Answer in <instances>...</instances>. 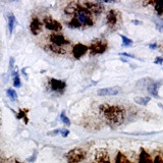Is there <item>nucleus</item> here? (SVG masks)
Returning <instances> with one entry per match:
<instances>
[{
    "label": "nucleus",
    "instance_id": "1",
    "mask_svg": "<svg viewBox=\"0 0 163 163\" xmlns=\"http://www.w3.org/2000/svg\"><path fill=\"white\" fill-rule=\"evenodd\" d=\"M99 111L102 115L106 118L109 124L118 126L124 119L126 111L124 107L119 105H108V104H103L99 107Z\"/></svg>",
    "mask_w": 163,
    "mask_h": 163
},
{
    "label": "nucleus",
    "instance_id": "2",
    "mask_svg": "<svg viewBox=\"0 0 163 163\" xmlns=\"http://www.w3.org/2000/svg\"><path fill=\"white\" fill-rule=\"evenodd\" d=\"M94 16L89 10L81 3L79 11L72 20L67 22V26L72 29H86L94 26Z\"/></svg>",
    "mask_w": 163,
    "mask_h": 163
},
{
    "label": "nucleus",
    "instance_id": "3",
    "mask_svg": "<svg viewBox=\"0 0 163 163\" xmlns=\"http://www.w3.org/2000/svg\"><path fill=\"white\" fill-rule=\"evenodd\" d=\"M87 156V152L82 148H74L66 153L67 163H81Z\"/></svg>",
    "mask_w": 163,
    "mask_h": 163
},
{
    "label": "nucleus",
    "instance_id": "4",
    "mask_svg": "<svg viewBox=\"0 0 163 163\" xmlns=\"http://www.w3.org/2000/svg\"><path fill=\"white\" fill-rule=\"evenodd\" d=\"M107 48H108V43H107L106 40H104V39L94 40V41L91 43V45L89 46L90 54H91L92 56L103 54L104 52L107 50Z\"/></svg>",
    "mask_w": 163,
    "mask_h": 163
},
{
    "label": "nucleus",
    "instance_id": "5",
    "mask_svg": "<svg viewBox=\"0 0 163 163\" xmlns=\"http://www.w3.org/2000/svg\"><path fill=\"white\" fill-rule=\"evenodd\" d=\"M42 22H43V26L49 31H52V32H54V33H59L62 31L61 24L51 16H45L44 18H43Z\"/></svg>",
    "mask_w": 163,
    "mask_h": 163
},
{
    "label": "nucleus",
    "instance_id": "6",
    "mask_svg": "<svg viewBox=\"0 0 163 163\" xmlns=\"http://www.w3.org/2000/svg\"><path fill=\"white\" fill-rule=\"evenodd\" d=\"M49 41L51 42V44H54L56 46H59V47H64V46L70 44V41L67 38H65L64 35L61 34V33H52V34H50Z\"/></svg>",
    "mask_w": 163,
    "mask_h": 163
},
{
    "label": "nucleus",
    "instance_id": "7",
    "mask_svg": "<svg viewBox=\"0 0 163 163\" xmlns=\"http://www.w3.org/2000/svg\"><path fill=\"white\" fill-rule=\"evenodd\" d=\"M48 85H49V88L51 91L60 93V94H62L66 89V82L62 81V80L54 79V78H51L48 81Z\"/></svg>",
    "mask_w": 163,
    "mask_h": 163
},
{
    "label": "nucleus",
    "instance_id": "8",
    "mask_svg": "<svg viewBox=\"0 0 163 163\" xmlns=\"http://www.w3.org/2000/svg\"><path fill=\"white\" fill-rule=\"evenodd\" d=\"M119 20H120V14H119L118 11H116L115 9H110L108 12H107L106 22L109 29L115 30L117 25H118Z\"/></svg>",
    "mask_w": 163,
    "mask_h": 163
},
{
    "label": "nucleus",
    "instance_id": "9",
    "mask_svg": "<svg viewBox=\"0 0 163 163\" xmlns=\"http://www.w3.org/2000/svg\"><path fill=\"white\" fill-rule=\"evenodd\" d=\"M82 4L84 5L92 14L98 15L103 12L104 10V5L101 2H99V1L98 2H95V1H86V2H83Z\"/></svg>",
    "mask_w": 163,
    "mask_h": 163
},
{
    "label": "nucleus",
    "instance_id": "10",
    "mask_svg": "<svg viewBox=\"0 0 163 163\" xmlns=\"http://www.w3.org/2000/svg\"><path fill=\"white\" fill-rule=\"evenodd\" d=\"M30 30L34 36H37L43 30V22L37 16H33L30 24Z\"/></svg>",
    "mask_w": 163,
    "mask_h": 163
},
{
    "label": "nucleus",
    "instance_id": "11",
    "mask_svg": "<svg viewBox=\"0 0 163 163\" xmlns=\"http://www.w3.org/2000/svg\"><path fill=\"white\" fill-rule=\"evenodd\" d=\"M88 50H89L88 46H86L85 44H82V43H78L72 48V55H74L76 59H80L86 54Z\"/></svg>",
    "mask_w": 163,
    "mask_h": 163
},
{
    "label": "nucleus",
    "instance_id": "12",
    "mask_svg": "<svg viewBox=\"0 0 163 163\" xmlns=\"http://www.w3.org/2000/svg\"><path fill=\"white\" fill-rule=\"evenodd\" d=\"M121 91L119 87H109V88H103V89H99L97 91V94L99 96L105 97V96H115Z\"/></svg>",
    "mask_w": 163,
    "mask_h": 163
},
{
    "label": "nucleus",
    "instance_id": "13",
    "mask_svg": "<svg viewBox=\"0 0 163 163\" xmlns=\"http://www.w3.org/2000/svg\"><path fill=\"white\" fill-rule=\"evenodd\" d=\"M163 82L162 81H152L150 84L147 87V91L149 92V94L151 96L155 97V98H159V94H158V90L161 86H162Z\"/></svg>",
    "mask_w": 163,
    "mask_h": 163
},
{
    "label": "nucleus",
    "instance_id": "14",
    "mask_svg": "<svg viewBox=\"0 0 163 163\" xmlns=\"http://www.w3.org/2000/svg\"><path fill=\"white\" fill-rule=\"evenodd\" d=\"M80 7H81V3L80 2H76V1H72V2H69L68 4L65 6L64 8V13L69 16H74L77 14L78 11H79Z\"/></svg>",
    "mask_w": 163,
    "mask_h": 163
},
{
    "label": "nucleus",
    "instance_id": "15",
    "mask_svg": "<svg viewBox=\"0 0 163 163\" xmlns=\"http://www.w3.org/2000/svg\"><path fill=\"white\" fill-rule=\"evenodd\" d=\"M94 163H111L109 160V156L107 151L103 150H97L95 154V162Z\"/></svg>",
    "mask_w": 163,
    "mask_h": 163
},
{
    "label": "nucleus",
    "instance_id": "16",
    "mask_svg": "<svg viewBox=\"0 0 163 163\" xmlns=\"http://www.w3.org/2000/svg\"><path fill=\"white\" fill-rule=\"evenodd\" d=\"M46 48H47L49 51L53 52V53L58 54V55H63V54L66 53V50L64 49V47H59V46H56V45H54V44L47 45Z\"/></svg>",
    "mask_w": 163,
    "mask_h": 163
},
{
    "label": "nucleus",
    "instance_id": "17",
    "mask_svg": "<svg viewBox=\"0 0 163 163\" xmlns=\"http://www.w3.org/2000/svg\"><path fill=\"white\" fill-rule=\"evenodd\" d=\"M139 163H153L151 156L144 149H141V153L139 155Z\"/></svg>",
    "mask_w": 163,
    "mask_h": 163
},
{
    "label": "nucleus",
    "instance_id": "18",
    "mask_svg": "<svg viewBox=\"0 0 163 163\" xmlns=\"http://www.w3.org/2000/svg\"><path fill=\"white\" fill-rule=\"evenodd\" d=\"M28 112H29V110H28V109H20V111L15 114V116H16L17 119H20V120H22L25 124H28V122H29V118H28Z\"/></svg>",
    "mask_w": 163,
    "mask_h": 163
},
{
    "label": "nucleus",
    "instance_id": "19",
    "mask_svg": "<svg viewBox=\"0 0 163 163\" xmlns=\"http://www.w3.org/2000/svg\"><path fill=\"white\" fill-rule=\"evenodd\" d=\"M152 4L154 5L156 14L158 16H163V1H153Z\"/></svg>",
    "mask_w": 163,
    "mask_h": 163
},
{
    "label": "nucleus",
    "instance_id": "20",
    "mask_svg": "<svg viewBox=\"0 0 163 163\" xmlns=\"http://www.w3.org/2000/svg\"><path fill=\"white\" fill-rule=\"evenodd\" d=\"M8 31H9V33L11 34V33L13 32V29H14L15 27V24H16V20H15V16L13 15V13H8Z\"/></svg>",
    "mask_w": 163,
    "mask_h": 163
},
{
    "label": "nucleus",
    "instance_id": "21",
    "mask_svg": "<svg viewBox=\"0 0 163 163\" xmlns=\"http://www.w3.org/2000/svg\"><path fill=\"white\" fill-rule=\"evenodd\" d=\"M151 101L150 97H136L135 98V102L139 105H142V106H146L147 104Z\"/></svg>",
    "mask_w": 163,
    "mask_h": 163
},
{
    "label": "nucleus",
    "instance_id": "22",
    "mask_svg": "<svg viewBox=\"0 0 163 163\" xmlns=\"http://www.w3.org/2000/svg\"><path fill=\"white\" fill-rule=\"evenodd\" d=\"M115 163H133V162L129 161L121 152H118L115 157Z\"/></svg>",
    "mask_w": 163,
    "mask_h": 163
},
{
    "label": "nucleus",
    "instance_id": "23",
    "mask_svg": "<svg viewBox=\"0 0 163 163\" xmlns=\"http://www.w3.org/2000/svg\"><path fill=\"white\" fill-rule=\"evenodd\" d=\"M12 77H13V86H14L15 88H20V87H22V83H20V76H18L17 72L12 70Z\"/></svg>",
    "mask_w": 163,
    "mask_h": 163
},
{
    "label": "nucleus",
    "instance_id": "24",
    "mask_svg": "<svg viewBox=\"0 0 163 163\" xmlns=\"http://www.w3.org/2000/svg\"><path fill=\"white\" fill-rule=\"evenodd\" d=\"M121 38V40H122V46L124 47H129L131 45H133V40L129 39L128 37H126V36H124V35H119Z\"/></svg>",
    "mask_w": 163,
    "mask_h": 163
},
{
    "label": "nucleus",
    "instance_id": "25",
    "mask_svg": "<svg viewBox=\"0 0 163 163\" xmlns=\"http://www.w3.org/2000/svg\"><path fill=\"white\" fill-rule=\"evenodd\" d=\"M6 95H7L12 101H16L17 100V94H16V92H15V90L7 89L6 90Z\"/></svg>",
    "mask_w": 163,
    "mask_h": 163
},
{
    "label": "nucleus",
    "instance_id": "26",
    "mask_svg": "<svg viewBox=\"0 0 163 163\" xmlns=\"http://www.w3.org/2000/svg\"><path fill=\"white\" fill-rule=\"evenodd\" d=\"M60 119H61V121L65 124V126H70V120H69L68 117L65 115V111L61 112V114H60Z\"/></svg>",
    "mask_w": 163,
    "mask_h": 163
},
{
    "label": "nucleus",
    "instance_id": "27",
    "mask_svg": "<svg viewBox=\"0 0 163 163\" xmlns=\"http://www.w3.org/2000/svg\"><path fill=\"white\" fill-rule=\"evenodd\" d=\"M60 135H61V137H63V138H66L69 135V131L68 129H60Z\"/></svg>",
    "mask_w": 163,
    "mask_h": 163
},
{
    "label": "nucleus",
    "instance_id": "28",
    "mask_svg": "<svg viewBox=\"0 0 163 163\" xmlns=\"http://www.w3.org/2000/svg\"><path fill=\"white\" fill-rule=\"evenodd\" d=\"M36 158H37V152H35L34 153V155H32L30 157V158H28L27 160H28V162H30V163H33V162H35V160H36Z\"/></svg>",
    "mask_w": 163,
    "mask_h": 163
},
{
    "label": "nucleus",
    "instance_id": "29",
    "mask_svg": "<svg viewBox=\"0 0 163 163\" xmlns=\"http://www.w3.org/2000/svg\"><path fill=\"white\" fill-rule=\"evenodd\" d=\"M154 63H155V64L161 65L163 63V57H157V58L154 60Z\"/></svg>",
    "mask_w": 163,
    "mask_h": 163
},
{
    "label": "nucleus",
    "instance_id": "30",
    "mask_svg": "<svg viewBox=\"0 0 163 163\" xmlns=\"http://www.w3.org/2000/svg\"><path fill=\"white\" fill-rule=\"evenodd\" d=\"M153 163H163V158H161L160 156L157 155L155 157V160L153 161Z\"/></svg>",
    "mask_w": 163,
    "mask_h": 163
},
{
    "label": "nucleus",
    "instance_id": "31",
    "mask_svg": "<svg viewBox=\"0 0 163 163\" xmlns=\"http://www.w3.org/2000/svg\"><path fill=\"white\" fill-rule=\"evenodd\" d=\"M119 55H121V56H126V57H131V58H136V57L133 56V54H129V53H126V52H124V53H119Z\"/></svg>",
    "mask_w": 163,
    "mask_h": 163
},
{
    "label": "nucleus",
    "instance_id": "32",
    "mask_svg": "<svg viewBox=\"0 0 163 163\" xmlns=\"http://www.w3.org/2000/svg\"><path fill=\"white\" fill-rule=\"evenodd\" d=\"M13 65H14V59L11 57V58H10V62H9V69H10V70H12Z\"/></svg>",
    "mask_w": 163,
    "mask_h": 163
},
{
    "label": "nucleus",
    "instance_id": "33",
    "mask_svg": "<svg viewBox=\"0 0 163 163\" xmlns=\"http://www.w3.org/2000/svg\"><path fill=\"white\" fill-rule=\"evenodd\" d=\"M156 28H157V30L160 31V32H163V24H156Z\"/></svg>",
    "mask_w": 163,
    "mask_h": 163
},
{
    "label": "nucleus",
    "instance_id": "34",
    "mask_svg": "<svg viewBox=\"0 0 163 163\" xmlns=\"http://www.w3.org/2000/svg\"><path fill=\"white\" fill-rule=\"evenodd\" d=\"M149 48H150L151 50H155L156 48H157V44H156V43H152V44L149 45Z\"/></svg>",
    "mask_w": 163,
    "mask_h": 163
},
{
    "label": "nucleus",
    "instance_id": "35",
    "mask_svg": "<svg viewBox=\"0 0 163 163\" xmlns=\"http://www.w3.org/2000/svg\"><path fill=\"white\" fill-rule=\"evenodd\" d=\"M131 22H133V24H135V25H136V26L142 25V22H140V20H131Z\"/></svg>",
    "mask_w": 163,
    "mask_h": 163
},
{
    "label": "nucleus",
    "instance_id": "36",
    "mask_svg": "<svg viewBox=\"0 0 163 163\" xmlns=\"http://www.w3.org/2000/svg\"><path fill=\"white\" fill-rule=\"evenodd\" d=\"M22 74H24V76L26 77V79H28V74H27V72H26V68H22Z\"/></svg>",
    "mask_w": 163,
    "mask_h": 163
},
{
    "label": "nucleus",
    "instance_id": "37",
    "mask_svg": "<svg viewBox=\"0 0 163 163\" xmlns=\"http://www.w3.org/2000/svg\"><path fill=\"white\" fill-rule=\"evenodd\" d=\"M0 163H7V162H6L5 160H3V159L0 158Z\"/></svg>",
    "mask_w": 163,
    "mask_h": 163
},
{
    "label": "nucleus",
    "instance_id": "38",
    "mask_svg": "<svg viewBox=\"0 0 163 163\" xmlns=\"http://www.w3.org/2000/svg\"><path fill=\"white\" fill-rule=\"evenodd\" d=\"M158 105H159V106H160V108L163 110V105H162V104H158Z\"/></svg>",
    "mask_w": 163,
    "mask_h": 163
},
{
    "label": "nucleus",
    "instance_id": "39",
    "mask_svg": "<svg viewBox=\"0 0 163 163\" xmlns=\"http://www.w3.org/2000/svg\"><path fill=\"white\" fill-rule=\"evenodd\" d=\"M15 163H22V162H20V161H15Z\"/></svg>",
    "mask_w": 163,
    "mask_h": 163
}]
</instances>
